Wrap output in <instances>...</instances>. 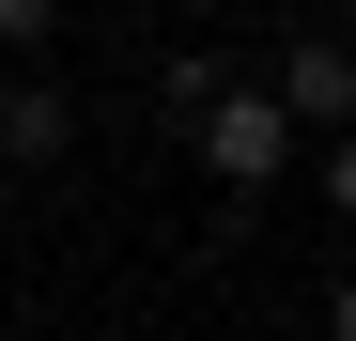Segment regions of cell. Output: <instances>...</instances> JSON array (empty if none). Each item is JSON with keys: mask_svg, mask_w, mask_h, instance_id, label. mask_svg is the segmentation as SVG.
<instances>
[{"mask_svg": "<svg viewBox=\"0 0 356 341\" xmlns=\"http://www.w3.org/2000/svg\"><path fill=\"white\" fill-rule=\"evenodd\" d=\"M186 155H202V187H232V202H264V187H294V155H310V125L264 93V78H217V109L186 125Z\"/></svg>", "mask_w": 356, "mask_h": 341, "instance_id": "obj_1", "label": "cell"}, {"mask_svg": "<svg viewBox=\"0 0 356 341\" xmlns=\"http://www.w3.org/2000/svg\"><path fill=\"white\" fill-rule=\"evenodd\" d=\"M264 93H279L310 140H325V125H356V47H325V31H310V47H279V63H264Z\"/></svg>", "mask_w": 356, "mask_h": 341, "instance_id": "obj_2", "label": "cell"}, {"mask_svg": "<svg viewBox=\"0 0 356 341\" xmlns=\"http://www.w3.org/2000/svg\"><path fill=\"white\" fill-rule=\"evenodd\" d=\"M78 140V93L63 78H0V170H31V155H63Z\"/></svg>", "mask_w": 356, "mask_h": 341, "instance_id": "obj_3", "label": "cell"}, {"mask_svg": "<svg viewBox=\"0 0 356 341\" xmlns=\"http://www.w3.org/2000/svg\"><path fill=\"white\" fill-rule=\"evenodd\" d=\"M310 202H325V217H356V125H325V140H310Z\"/></svg>", "mask_w": 356, "mask_h": 341, "instance_id": "obj_4", "label": "cell"}, {"mask_svg": "<svg viewBox=\"0 0 356 341\" xmlns=\"http://www.w3.org/2000/svg\"><path fill=\"white\" fill-rule=\"evenodd\" d=\"M217 78H232V63H155V109H170V125H202V109H217Z\"/></svg>", "mask_w": 356, "mask_h": 341, "instance_id": "obj_5", "label": "cell"}, {"mask_svg": "<svg viewBox=\"0 0 356 341\" xmlns=\"http://www.w3.org/2000/svg\"><path fill=\"white\" fill-rule=\"evenodd\" d=\"M63 31V0H0V47H47Z\"/></svg>", "mask_w": 356, "mask_h": 341, "instance_id": "obj_6", "label": "cell"}, {"mask_svg": "<svg viewBox=\"0 0 356 341\" xmlns=\"http://www.w3.org/2000/svg\"><path fill=\"white\" fill-rule=\"evenodd\" d=\"M325 341H356V279H341V295H325Z\"/></svg>", "mask_w": 356, "mask_h": 341, "instance_id": "obj_7", "label": "cell"}, {"mask_svg": "<svg viewBox=\"0 0 356 341\" xmlns=\"http://www.w3.org/2000/svg\"><path fill=\"white\" fill-rule=\"evenodd\" d=\"M0 233H16V170H0Z\"/></svg>", "mask_w": 356, "mask_h": 341, "instance_id": "obj_8", "label": "cell"}]
</instances>
